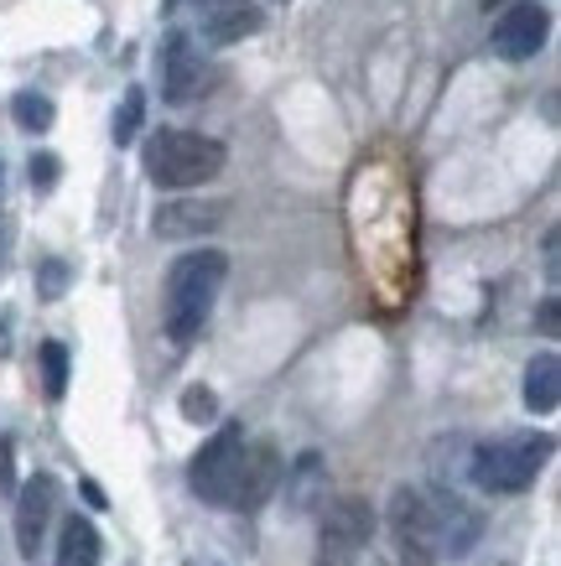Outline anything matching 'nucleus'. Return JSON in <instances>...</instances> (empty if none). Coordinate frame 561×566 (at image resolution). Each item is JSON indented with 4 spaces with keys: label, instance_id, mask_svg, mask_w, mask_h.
<instances>
[{
    "label": "nucleus",
    "instance_id": "f257e3e1",
    "mask_svg": "<svg viewBox=\"0 0 561 566\" xmlns=\"http://www.w3.org/2000/svg\"><path fill=\"white\" fill-rule=\"evenodd\" d=\"M224 275H229L224 250H187L183 260H172L167 286H162V327H167V338L177 348H187L208 327Z\"/></svg>",
    "mask_w": 561,
    "mask_h": 566
},
{
    "label": "nucleus",
    "instance_id": "f03ea898",
    "mask_svg": "<svg viewBox=\"0 0 561 566\" xmlns=\"http://www.w3.org/2000/svg\"><path fill=\"white\" fill-rule=\"evenodd\" d=\"M224 140L198 136V130H156L146 146H141V167L152 177L156 188L167 192H187V188H204L224 172Z\"/></svg>",
    "mask_w": 561,
    "mask_h": 566
},
{
    "label": "nucleus",
    "instance_id": "7ed1b4c3",
    "mask_svg": "<svg viewBox=\"0 0 561 566\" xmlns=\"http://www.w3.org/2000/svg\"><path fill=\"white\" fill-rule=\"evenodd\" d=\"M557 452L551 431H520V437H499V442H478L468 458V473L484 494H526L541 479L546 458Z\"/></svg>",
    "mask_w": 561,
    "mask_h": 566
},
{
    "label": "nucleus",
    "instance_id": "20e7f679",
    "mask_svg": "<svg viewBox=\"0 0 561 566\" xmlns=\"http://www.w3.org/2000/svg\"><path fill=\"white\" fill-rule=\"evenodd\" d=\"M385 520H391V541H395L401 566H437L443 562V520H437V510H432V494L401 483V489L391 494Z\"/></svg>",
    "mask_w": 561,
    "mask_h": 566
},
{
    "label": "nucleus",
    "instance_id": "39448f33",
    "mask_svg": "<svg viewBox=\"0 0 561 566\" xmlns=\"http://www.w3.org/2000/svg\"><path fill=\"white\" fill-rule=\"evenodd\" d=\"M245 427L235 421H224L204 447H198V458L187 468V483H193V494L204 499V504H219V510H235V489H239V463H245Z\"/></svg>",
    "mask_w": 561,
    "mask_h": 566
},
{
    "label": "nucleus",
    "instance_id": "423d86ee",
    "mask_svg": "<svg viewBox=\"0 0 561 566\" xmlns=\"http://www.w3.org/2000/svg\"><path fill=\"white\" fill-rule=\"evenodd\" d=\"M546 32H551V11L541 0H510L494 21V52L510 63H526L546 48Z\"/></svg>",
    "mask_w": 561,
    "mask_h": 566
},
{
    "label": "nucleus",
    "instance_id": "0eeeda50",
    "mask_svg": "<svg viewBox=\"0 0 561 566\" xmlns=\"http://www.w3.org/2000/svg\"><path fill=\"white\" fill-rule=\"evenodd\" d=\"M156 63H162V94H167V104H193L204 94V52L193 48L187 32H172L162 42Z\"/></svg>",
    "mask_w": 561,
    "mask_h": 566
},
{
    "label": "nucleus",
    "instance_id": "6e6552de",
    "mask_svg": "<svg viewBox=\"0 0 561 566\" xmlns=\"http://www.w3.org/2000/svg\"><path fill=\"white\" fill-rule=\"evenodd\" d=\"M52 510H58V479L52 473H37L17 489V551L21 556H37L42 535L52 525Z\"/></svg>",
    "mask_w": 561,
    "mask_h": 566
},
{
    "label": "nucleus",
    "instance_id": "1a4fd4ad",
    "mask_svg": "<svg viewBox=\"0 0 561 566\" xmlns=\"http://www.w3.org/2000/svg\"><path fill=\"white\" fill-rule=\"evenodd\" d=\"M224 213H229V203H219V198H172V203L156 208L152 229L162 240H198V234L219 229Z\"/></svg>",
    "mask_w": 561,
    "mask_h": 566
},
{
    "label": "nucleus",
    "instance_id": "9d476101",
    "mask_svg": "<svg viewBox=\"0 0 561 566\" xmlns=\"http://www.w3.org/2000/svg\"><path fill=\"white\" fill-rule=\"evenodd\" d=\"M281 452H276L271 442H256V447H245V463H239V489H235V510H260L266 499L281 489Z\"/></svg>",
    "mask_w": 561,
    "mask_h": 566
},
{
    "label": "nucleus",
    "instance_id": "9b49d317",
    "mask_svg": "<svg viewBox=\"0 0 561 566\" xmlns=\"http://www.w3.org/2000/svg\"><path fill=\"white\" fill-rule=\"evenodd\" d=\"M374 510H370V499H333L323 510V546H339V551H364L374 541Z\"/></svg>",
    "mask_w": 561,
    "mask_h": 566
},
{
    "label": "nucleus",
    "instance_id": "f8f14e48",
    "mask_svg": "<svg viewBox=\"0 0 561 566\" xmlns=\"http://www.w3.org/2000/svg\"><path fill=\"white\" fill-rule=\"evenodd\" d=\"M198 17H204V42H214V48L245 42V36H256L266 27L256 0H204Z\"/></svg>",
    "mask_w": 561,
    "mask_h": 566
},
{
    "label": "nucleus",
    "instance_id": "ddd939ff",
    "mask_svg": "<svg viewBox=\"0 0 561 566\" xmlns=\"http://www.w3.org/2000/svg\"><path fill=\"white\" fill-rule=\"evenodd\" d=\"M561 400V359L557 354H536L526 369V406L536 416H551Z\"/></svg>",
    "mask_w": 561,
    "mask_h": 566
},
{
    "label": "nucleus",
    "instance_id": "4468645a",
    "mask_svg": "<svg viewBox=\"0 0 561 566\" xmlns=\"http://www.w3.org/2000/svg\"><path fill=\"white\" fill-rule=\"evenodd\" d=\"M100 531L89 525L84 515L63 520V535H58V566H100Z\"/></svg>",
    "mask_w": 561,
    "mask_h": 566
},
{
    "label": "nucleus",
    "instance_id": "2eb2a0df",
    "mask_svg": "<svg viewBox=\"0 0 561 566\" xmlns=\"http://www.w3.org/2000/svg\"><path fill=\"white\" fill-rule=\"evenodd\" d=\"M42 390H48V400L69 395V348L58 344V338L42 344Z\"/></svg>",
    "mask_w": 561,
    "mask_h": 566
},
{
    "label": "nucleus",
    "instance_id": "dca6fc26",
    "mask_svg": "<svg viewBox=\"0 0 561 566\" xmlns=\"http://www.w3.org/2000/svg\"><path fill=\"white\" fill-rule=\"evenodd\" d=\"M287 479L297 483V489H291V504H297V510H312V494H318V483H323V458H318V452H302Z\"/></svg>",
    "mask_w": 561,
    "mask_h": 566
},
{
    "label": "nucleus",
    "instance_id": "f3484780",
    "mask_svg": "<svg viewBox=\"0 0 561 566\" xmlns=\"http://www.w3.org/2000/svg\"><path fill=\"white\" fill-rule=\"evenodd\" d=\"M11 115H17L21 130H48L52 125V99L48 94H37V88H21L17 99H11Z\"/></svg>",
    "mask_w": 561,
    "mask_h": 566
},
{
    "label": "nucleus",
    "instance_id": "a211bd4d",
    "mask_svg": "<svg viewBox=\"0 0 561 566\" xmlns=\"http://www.w3.org/2000/svg\"><path fill=\"white\" fill-rule=\"evenodd\" d=\"M141 120H146V94L141 88H125V99L115 109V146H131L141 136Z\"/></svg>",
    "mask_w": 561,
    "mask_h": 566
},
{
    "label": "nucleus",
    "instance_id": "6ab92c4d",
    "mask_svg": "<svg viewBox=\"0 0 561 566\" xmlns=\"http://www.w3.org/2000/svg\"><path fill=\"white\" fill-rule=\"evenodd\" d=\"M69 260H42V265H37V296H42V302H58V296L69 292Z\"/></svg>",
    "mask_w": 561,
    "mask_h": 566
},
{
    "label": "nucleus",
    "instance_id": "aec40b11",
    "mask_svg": "<svg viewBox=\"0 0 561 566\" xmlns=\"http://www.w3.org/2000/svg\"><path fill=\"white\" fill-rule=\"evenodd\" d=\"M183 416H187V421H198V427H204V421H214V416H219V395L204 390V385L183 390Z\"/></svg>",
    "mask_w": 561,
    "mask_h": 566
},
{
    "label": "nucleus",
    "instance_id": "412c9836",
    "mask_svg": "<svg viewBox=\"0 0 561 566\" xmlns=\"http://www.w3.org/2000/svg\"><path fill=\"white\" fill-rule=\"evenodd\" d=\"M58 172H63V161H58V156H32V188L37 192L58 188Z\"/></svg>",
    "mask_w": 561,
    "mask_h": 566
},
{
    "label": "nucleus",
    "instance_id": "4be33fe9",
    "mask_svg": "<svg viewBox=\"0 0 561 566\" xmlns=\"http://www.w3.org/2000/svg\"><path fill=\"white\" fill-rule=\"evenodd\" d=\"M0 489H17V442L0 431Z\"/></svg>",
    "mask_w": 561,
    "mask_h": 566
},
{
    "label": "nucleus",
    "instance_id": "5701e85b",
    "mask_svg": "<svg viewBox=\"0 0 561 566\" xmlns=\"http://www.w3.org/2000/svg\"><path fill=\"white\" fill-rule=\"evenodd\" d=\"M318 566H359L354 551H339V546H323V556H318Z\"/></svg>",
    "mask_w": 561,
    "mask_h": 566
},
{
    "label": "nucleus",
    "instance_id": "b1692460",
    "mask_svg": "<svg viewBox=\"0 0 561 566\" xmlns=\"http://www.w3.org/2000/svg\"><path fill=\"white\" fill-rule=\"evenodd\" d=\"M541 333L546 338H557V296H546L541 302Z\"/></svg>",
    "mask_w": 561,
    "mask_h": 566
},
{
    "label": "nucleus",
    "instance_id": "393cba45",
    "mask_svg": "<svg viewBox=\"0 0 561 566\" xmlns=\"http://www.w3.org/2000/svg\"><path fill=\"white\" fill-rule=\"evenodd\" d=\"M546 275H551V281H557V229H551V234H546Z\"/></svg>",
    "mask_w": 561,
    "mask_h": 566
},
{
    "label": "nucleus",
    "instance_id": "a878e982",
    "mask_svg": "<svg viewBox=\"0 0 561 566\" xmlns=\"http://www.w3.org/2000/svg\"><path fill=\"white\" fill-rule=\"evenodd\" d=\"M6 333H11V323L0 317V354H11V338H6Z\"/></svg>",
    "mask_w": 561,
    "mask_h": 566
},
{
    "label": "nucleus",
    "instance_id": "bb28decb",
    "mask_svg": "<svg viewBox=\"0 0 561 566\" xmlns=\"http://www.w3.org/2000/svg\"><path fill=\"white\" fill-rule=\"evenodd\" d=\"M0 198H6V161H0Z\"/></svg>",
    "mask_w": 561,
    "mask_h": 566
}]
</instances>
